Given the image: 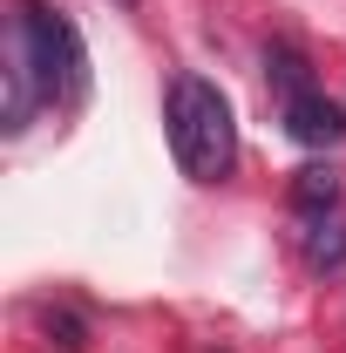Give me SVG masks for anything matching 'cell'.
Segmentation results:
<instances>
[{
	"label": "cell",
	"mask_w": 346,
	"mask_h": 353,
	"mask_svg": "<svg viewBox=\"0 0 346 353\" xmlns=\"http://www.w3.org/2000/svg\"><path fill=\"white\" fill-rule=\"evenodd\" d=\"M163 123H170L176 163L197 176V183L231 176V163H238V123H231V102H224L211 82L176 75V82H170V109H163Z\"/></svg>",
	"instance_id": "6da1fadb"
},
{
	"label": "cell",
	"mask_w": 346,
	"mask_h": 353,
	"mask_svg": "<svg viewBox=\"0 0 346 353\" xmlns=\"http://www.w3.org/2000/svg\"><path fill=\"white\" fill-rule=\"evenodd\" d=\"M14 28H21V41H28V61H34V82H41L48 102H82V88H88L82 34H75L61 14H48V7H21Z\"/></svg>",
	"instance_id": "7a4b0ae2"
},
{
	"label": "cell",
	"mask_w": 346,
	"mask_h": 353,
	"mask_svg": "<svg viewBox=\"0 0 346 353\" xmlns=\"http://www.w3.org/2000/svg\"><path fill=\"white\" fill-rule=\"evenodd\" d=\"M285 130L299 136L305 150H333V143L346 136V109L312 88V95H292V102H285Z\"/></svg>",
	"instance_id": "3957f363"
},
{
	"label": "cell",
	"mask_w": 346,
	"mask_h": 353,
	"mask_svg": "<svg viewBox=\"0 0 346 353\" xmlns=\"http://www.w3.org/2000/svg\"><path fill=\"white\" fill-rule=\"evenodd\" d=\"M265 75L285 88V102H292V95H312V68H305V54L292 41H272V48H265Z\"/></svg>",
	"instance_id": "277c9868"
},
{
	"label": "cell",
	"mask_w": 346,
	"mask_h": 353,
	"mask_svg": "<svg viewBox=\"0 0 346 353\" xmlns=\"http://www.w3.org/2000/svg\"><path fill=\"white\" fill-rule=\"evenodd\" d=\"M292 204L312 211V218H319V211H333V204H340V170H326V163L299 170V176H292Z\"/></svg>",
	"instance_id": "5b68a950"
},
{
	"label": "cell",
	"mask_w": 346,
	"mask_h": 353,
	"mask_svg": "<svg viewBox=\"0 0 346 353\" xmlns=\"http://www.w3.org/2000/svg\"><path fill=\"white\" fill-rule=\"evenodd\" d=\"M305 259L319 265V272H326V265H340V259H346V224H340V218H326L312 238H305Z\"/></svg>",
	"instance_id": "8992f818"
},
{
	"label": "cell",
	"mask_w": 346,
	"mask_h": 353,
	"mask_svg": "<svg viewBox=\"0 0 346 353\" xmlns=\"http://www.w3.org/2000/svg\"><path fill=\"white\" fill-rule=\"evenodd\" d=\"M123 7H130V0H123Z\"/></svg>",
	"instance_id": "52a82bcc"
}]
</instances>
